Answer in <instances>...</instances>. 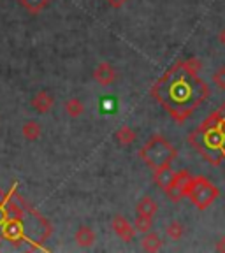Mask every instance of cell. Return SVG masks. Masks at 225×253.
Here are the masks:
<instances>
[{
    "label": "cell",
    "mask_w": 225,
    "mask_h": 253,
    "mask_svg": "<svg viewBox=\"0 0 225 253\" xmlns=\"http://www.w3.org/2000/svg\"><path fill=\"white\" fill-rule=\"evenodd\" d=\"M210 86L178 62L151 86V97L169 113L174 122L183 123L210 99Z\"/></svg>",
    "instance_id": "obj_1"
},
{
    "label": "cell",
    "mask_w": 225,
    "mask_h": 253,
    "mask_svg": "<svg viewBox=\"0 0 225 253\" xmlns=\"http://www.w3.org/2000/svg\"><path fill=\"white\" fill-rule=\"evenodd\" d=\"M188 142L211 166H220L225 160V134L211 115L190 132Z\"/></svg>",
    "instance_id": "obj_2"
},
{
    "label": "cell",
    "mask_w": 225,
    "mask_h": 253,
    "mask_svg": "<svg viewBox=\"0 0 225 253\" xmlns=\"http://www.w3.org/2000/svg\"><path fill=\"white\" fill-rule=\"evenodd\" d=\"M139 157L144 160L146 166H150L153 170H157L160 167L171 166L176 160V157H178V151L164 135H153L139 150Z\"/></svg>",
    "instance_id": "obj_3"
},
{
    "label": "cell",
    "mask_w": 225,
    "mask_h": 253,
    "mask_svg": "<svg viewBox=\"0 0 225 253\" xmlns=\"http://www.w3.org/2000/svg\"><path fill=\"white\" fill-rule=\"evenodd\" d=\"M220 195V190L213 185L208 178L204 176H197L190 179L188 183V188H186V197L190 199V202L197 208V210L204 211L208 210L211 204L218 199Z\"/></svg>",
    "instance_id": "obj_4"
},
{
    "label": "cell",
    "mask_w": 225,
    "mask_h": 253,
    "mask_svg": "<svg viewBox=\"0 0 225 253\" xmlns=\"http://www.w3.org/2000/svg\"><path fill=\"white\" fill-rule=\"evenodd\" d=\"M25 218L18 216H9L7 220L2 223V237L11 241L12 245H18L20 241H27V236H25Z\"/></svg>",
    "instance_id": "obj_5"
},
{
    "label": "cell",
    "mask_w": 225,
    "mask_h": 253,
    "mask_svg": "<svg viewBox=\"0 0 225 253\" xmlns=\"http://www.w3.org/2000/svg\"><path fill=\"white\" fill-rule=\"evenodd\" d=\"M190 179H192V176H190L188 170H176L173 185H171V188L166 192L167 197L173 202H178V201H181L183 197H186V188H188Z\"/></svg>",
    "instance_id": "obj_6"
},
{
    "label": "cell",
    "mask_w": 225,
    "mask_h": 253,
    "mask_svg": "<svg viewBox=\"0 0 225 253\" xmlns=\"http://www.w3.org/2000/svg\"><path fill=\"white\" fill-rule=\"evenodd\" d=\"M111 229H113V232H115L122 241H125V243L134 241L135 227L132 225L125 216H122V214H116V216L111 220Z\"/></svg>",
    "instance_id": "obj_7"
},
{
    "label": "cell",
    "mask_w": 225,
    "mask_h": 253,
    "mask_svg": "<svg viewBox=\"0 0 225 253\" xmlns=\"http://www.w3.org/2000/svg\"><path fill=\"white\" fill-rule=\"evenodd\" d=\"M93 78H95V81L100 83L102 86H109V84H113L116 81V71L111 63L102 62L95 67Z\"/></svg>",
    "instance_id": "obj_8"
},
{
    "label": "cell",
    "mask_w": 225,
    "mask_h": 253,
    "mask_svg": "<svg viewBox=\"0 0 225 253\" xmlns=\"http://www.w3.org/2000/svg\"><path fill=\"white\" fill-rule=\"evenodd\" d=\"M174 176H176V170L171 169V166H166V167H160V169L155 170L153 179L158 185V188L164 190V192H167V190L171 188V185H173Z\"/></svg>",
    "instance_id": "obj_9"
},
{
    "label": "cell",
    "mask_w": 225,
    "mask_h": 253,
    "mask_svg": "<svg viewBox=\"0 0 225 253\" xmlns=\"http://www.w3.org/2000/svg\"><path fill=\"white\" fill-rule=\"evenodd\" d=\"M53 104H55V99H53L51 93H47V91H39V93L34 95V99H32V107L37 111V113H41V115H44V113H47V111L51 109Z\"/></svg>",
    "instance_id": "obj_10"
},
{
    "label": "cell",
    "mask_w": 225,
    "mask_h": 253,
    "mask_svg": "<svg viewBox=\"0 0 225 253\" xmlns=\"http://www.w3.org/2000/svg\"><path fill=\"white\" fill-rule=\"evenodd\" d=\"M74 241L78 243V246H81V248H90V246L95 243L93 229H90V227H87V225L79 227L74 234Z\"/></svg>",
    "instance_id": "obj_11"
},
{
    "label": "cell",
    "mask_w": 225,
    "mask_h": 253,
    "mask_svg": "<svg viewBox=\"0 0 225 253\" xmlns=\"http://www.w3.org/2000/svg\"><path fill=\"white\" fill-rule=\"evenodd\" d=\"M157 211H158L157 202H155L153 199L150 197V195H146V197H142L141 201L137 202V206H135V213H137V214H142V216L155 218Z\"/></svg>",
    "instance_id": "obj_12"
},
{
    "label": "cell",
    "mask_w": 225,
    "mask_h": 253,
    "mask_svg": "<svg viewBox=\"0 0 225 253\" xmlns=\"http://www.w3.org/2000/svg\"><path fill=\"white\" fill-rule=\"evenodd\" d=\"M21 134H23V137L27 139V141H37V139L41 137V134H43V126H41V123L36 122V120H30V122L23 123Z\"/></svg>",
    "instance_id": "obj_13"
},
{
    "label": "cell",
    "mask_w": 225,
    "mask_h": 253,
    "mask_svg": "<svg viewBox=\"0 0 225 253\" xmlns=\"http://www.w3.org/2000/svg\"><path fill=\"white\" fill-rule=\"evenodd\" d=\"M162 239L158 237V234L155 232H146V236L142 237V250L144 252H150V253H155V252H160L162 250Z\"/></svg>",
    "instance_id": "obj_14"
},
{
    "label": "cell",
    "mask_w": 225,
    "mask_h": 253,
    "mask_svg": "<svg viewBox=\"0 0 225 253\" xmlns=\"http://www.w3.org/2000/svg\"><path fill=\"white\" fill-rule=\"evenodd\" d=\"M115 139L118 141L120 146H129V144H132V142L135 141V132L134 128H131V126H120L118 130L115 132Z\"/></svg>",
    "instance_id": "obj_15"
},
{
    "label": "cell",
    "mask_w": 225,
    "mask_h": 253,
    "mask_svg": "<svg viewBox=\"0 0 225 253\" xmlns=\"http://www.w3.org/2000/svg\"><path fill=\"white\" fill-rule=\"evenodd\" d=\"M20 4L30 14H39V12H43L49 5V0H20Z\"/></svg>",
    "instance_id": "obj_16"
},
{
    "label": "cell",
    "mask_w": 225,
    "mask_h": 253,
    "mask_svg": "<svg viewBox=\"0 0 225 253\" xmlns=\"http://www.w3.org/2000/svg\"><path fill=\"white\" fill-rule=\"evenodd\" d=\"M65 113H67L71 118H79V116L85 113V106L79 99H69L65 102Z\"/></svg>",
    "instance_id": "obj_17"
},
{
    "label": "cell",
    "mask_w": 225,
    "mask_h": 253,
    "mask_svg": "<svg viewBox=\"0 0 225 253\" xmlns=\"http://www.w3.org/2000/svg\"><path fill=\"white\" fill-rule=\"evenodd\" d=\"M166 234H167V237H171V239H173V241H180V239L183 237V234H185V227H183L181 221L174 220V221H171L169 225H167Z\"/></svg>",
    "instance_id": "obj_18"
},
{
    "label": "cell",
    "mask_w": 225,
    "mask_h": 253,
    "mask_svg": "<svg viewBox=\"0 0 225 253\" xmlns=\"http://www.w3.org/2000/svg\"><path fill=\"white\" fill-rule=\"evenodd\" d=\"M134 227H135V232H141V234H146L153 229V218L150 216H142V214H137L134 221Z\"/></svg>",
    "instance_id": "obj_19"
},
{
    "label": "cell",
    "mask_w": 225,
    "mask_h": 253,
    "mask_svg": "<svg viewBox=\"0 0 225 253\" xmlns=\"http://www.w3.org/2000/svg\"><path fill=\"white\" fill-rule=\"evenodd\" d=\"M183 62V65H185L188 71H192L194 74H199L201 72V69H202V63H201V60L199 58H195V56H190V58H186V60H181Z\"/></svg>",
    "instance_id": "obj_20"
},
{
    "label": "cell",
    "mask_w": 225,
    "mask_h": 253,
    "mask_svg": "<svg viewBox=\"0 0 225 253\" xmlns=\"http://www.w3.org/2000/svg\"><path fill=\"white\" fill-rule=\"evenodd\" d=\"M211 116H213L215 122L218 123V126H220L222 130H224V134H225V102L222 104L217 111H213V113H211Z\"/></svg>",
    "instance_id": "obj_21"
},
{
    "label": "cell",
    "mask_w": 225,
    "mask_h": 253,
    "mask_svg": "<svg viewBox=\"0 0 225 253\" xmlns=\"http://www.w3.org/2000/svg\"><path fill=\"white\" fill-rule=\"evenodd\" d=\"M213 83L217 84L220 90H225V67H220L213 74Z\"/></svg>",
    "instance_id": "obj_22"
},
{
    "label": "cell",
    "mask_w": 225,
    "mask_h": 253,
    "mask_svg": "<svg viewBox=\"0 0 225 253\" xmlns=\"http://www.w3.org/2000/svg\"><path fill=\"white\" fill-rule=\"evenodd\" d=\"M9 218V210L7 206L4 204V202H0V227H2V223H4L5 220Z\"/></svg>",
    "instance_id": "obj_23"
},
{
    "label": "cell",
    "mask_w": 225,
    "mask_h": 253,
    "mask_svg": "<svg viewBox=\"0 0 225 253\" xmlns=\"http://www.w3.org/2000/svg\"><path fill=\"white\" fill-rule=\"evenodd\" d=\"M106 2H107V5H109V7L120 9V7H123V5H125L129 0H106Z\"/></svg>",
    "instance_id": "obj_24"
},
{
    "label": "cell",
    "mask_w": 225,
    "mask_h": 253,
    "mask_svg": "<svg viewBox=\"0 0 225 253\" xmlns=\"http://www.w3.org/2000/svg\"><path fill=\"white\" fill-rule=\"evenodd\" d=\"M215 248H217V252H220V253H225V236L222 237L220 241L217 243V246H215Z\"/></svg>",
    "instance_id": "obj_25"
},
{
    "label": "cell",
    "mask_w": 225,
    "mask_h": 253,
    "mask_svg": "<svg viewBox=\"0 0 225 253\" xmlns=\"http://www.w3.org/2000/svg\"><path fill=\"white\" fill-rule=\"evenodd\" d=\"M218 41H220V44L225 47V27L220 30V34H218Z\"/></svg>",
    "instance_id": "obj_26"
}]
</instances>
